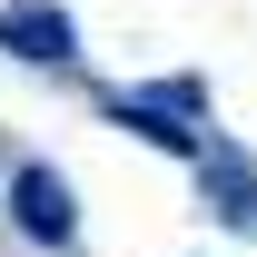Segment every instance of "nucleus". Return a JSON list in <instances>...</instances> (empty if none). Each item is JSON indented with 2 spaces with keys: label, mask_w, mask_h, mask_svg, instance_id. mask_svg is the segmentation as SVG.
<instances>
[{
  "label": "nucleus",
  "mask_w": 257,
  "mask_h": 257,
  "mask_svg": "<svg viewBox=\"0 0 257 257\" xmlns=\"http://www.w3.org/2000/svg\"><path fill=\"white\" fill-rule=\"evenodd\" d=\"M20 218H30L40 237H69V188L50 178V168H30V178H20Z\"/></svg>",
  "instance_id": "f257e3e1"
}]
</instances>
